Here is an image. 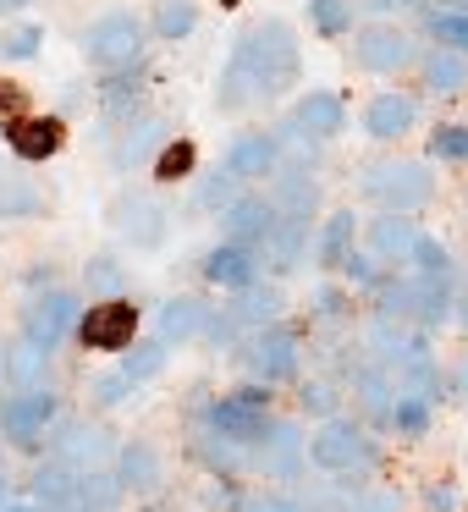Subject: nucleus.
I'll use <instances>...</instances> for the list:
<instances>
[{
    "label": "nucleus",
    "instance_id": "nucleus-1",
    "mask_svg": "<svg viewBox=\"0 0 468 512\" xmlns=\"http://www.w3.org/2000/svg\"><path fill=\"white\" fill-rule=\"evenodd\" d=\"M298 67H303L298 28L287 17H259V23H248L232 39V56H226L221 83H215V105L226 116H237V111L281 100L298 83Z\"/></svg>",
    "mask_w": 468,
    "mask_h": 512
},
{
    "label": "nucleus",
    "instance_id": "nucleus-2",
    "mask_svg": "<svg viewBox=\"0 0 468 512\" xmlns=\"http://www.w3.org/2000/svg\"><path fill=\"white\" fill-rule=\"evenodd\" d=\"M309 463L320 468V474L342 479V485L364 490L358 479L375 474L380 446H375V435H369L364 419H353V413H331V419H320L309 430Z\"/></svg>",
    "mask_w": 468,
    "mask_h": 512
},
{
    "label": "nucleus",
    "instance_id": "nucleus-3",
    "mask_svg": "<svg viewBox=\"0 0 468 512\" xmlns=\"http://www.w3.org/2000/svg\"><path fill=\"white\" fill-rule=\"evenodd\" d=\"M270 419H276V413H270V386H259V380H248V386H237V391H221V397H204L199 413H193V424L248 446V452H254V441L265 435Z\"/></svg>",
    "mask_w": 468,
    "mask_h": 512
},
{
    "label": "nucleus",
    "instance_id": "nucleus-4",
    "mask_svg": "<svg viewBox=\"0 0 468 512\" xmlns=\"http://www.w3.org/2000/svg\"><path fill=\"white\" fill-rule=\"evenodd\" d=\"M144 39H149V23L138 12H127V6H116V12L94 17L89 28H83L78 50L83 61H89L94 72H127L144 61Z\"/></svg>",
    "mask_w": 468,
    "mask_h": 512
},
{
    "label": "nucleus",
    "instance_id": "nucleus-5",
    "mask_svg": "<svg viewBox=\"0 0 468 512\" xmlns=\"http://www.w3.org/2000/svg\"><path fill=\"white\" fill-rule=\"evenodd\" d=\"M358 188H364L380 210H397V215H413L435 199L430 160H380V166H364Z\"/></svg>",
    "mask_w": 468,
    "mask_h": 512
},
{
    "label": "nucleus",
    "instance_id": "nucleus-6",
    "mask_svg": "<svg viewBox=\"0 0 468 512\" xmlns=\"http://www.w3.org/2000/svg\"><path fill=\"white\" fill-rule=\"evenodd\" d=\"M243 369L248 380H259V386H287V380L303 375V336L292 331L287 320L276 325H259V331H248L243 342Z\"/></svg>",
    "mask_w": 468,
    "mask_h": 512
},
{
    "label": "nucleus",
    "instance_id": "nucleus-7",
    "mask_svg": "<svg viewBox=\"0 0 468 512\" xmlns=\"http://www.w3.org/2000/svg\"><path fill=\"white\" fill-rule=\"evenodd\" d=\"M56 424H61V397L50 386H28L0 402V441L17 446V452H39V441H50Z\"/></svg>",
    "mask_w": 468,
    "mask_h": 512
},
{
    "label": "nucleus",
    "instance_id": "nucleus-8",
    "mask_svg": "<svg viewBox=\"0 0 468 512\" xmlns=\"http://www.w3.org/2000/svg\"><path fill=\"white\" fill-rule=\"evenodd\" d=\"M138 325H144V309H138L133 298H100L83 309L78 320V342L83 353H127V347L138 342Z\"/></svg>",
    "mask_w": 468,
    "mask_h": 512
},
{
    "label": "nucleus",
    "instance_id": "nucleus-9",
    "mask_svg": "<svg viewBox=\"0 0 468 512\" xmlns=\"http://www.w3.org/2000/svg\"><path fill=\"white\" fill-rule=\"evenodd\" d=\"M78 320H83V292L78 287H61V281H56V287H45V292H34V298H28L23 336H28V342H39L45 353H56V347L78 331Z\"/></svg>",
    "mask_w": 468,
    "mask_h": 512
},
{
    "label": "nucleus",
    "instance_id": "nucleus-10",
    "mask_svg": "<svg viewBox=\"0 0 468 512\" xmlns=\"http://www.w3.org/2000/svg\"><path fill=\"white\" fill-rule=\"evenodd\" d=\"M309 468V435L298 419H270L265 435L254 441V474L276 479V485H298Z\"/></svg>",
    "mask_w": 468,
    "mask_h": 512
},
{
    "label": "nucleus",
    "instance_id": "nucleus-11",
    "mask_svg": "<svg viewBox=\"0 0 468 512\" xmlns=\"http://www.w3.org/2000/svg\"><path fill=\"white\" fill-rule=\"evenodd\" d=\"M50 457L67 468H111L116 463V435L100 419H61L50 430Z\"/></svg>",
    "mask_w": 468,
    "mask_h": 512
},
{
    "label": "nucleus",
    "instance_id": "nucleus-12",
    "mask_svg": "<svg viewBox=\"0 0 468 512\" xmlns=\"http://www.w3.org/2000/svg\"><path fill=\"white\" fill-rule=\"evenodd\" d=\"M353 61L364 72L391 78V72H402V67L419 61V45H413V34H408V28H397V23H369V28H358V34H353Z\"/></svg>",
    "mask_w": 468,
    "mask_h": 512
},
{
    "label": "nucleus",
    "instance_id": "nucleus-13",
    "mask_svg": "<svg viewBox=\"0 0 468 512\" xmlns=\"http://www.w3.org/2000/svg\"><path fill=\"white\" fill-rule=\"evenodd\" d=\"M111 226L122 232V243H133V248H160L171 232V215H166V204L149 199V193H116Z\"/></svg>",
    "mask_w": 468,
    "mask_h": 512
},
{
    "label": "nucleus",
    "instance_id": "nucleus-14",
    "mask_svg": "<svg viewBox=\"0 0 468 512\" xmlns=\"http://www.w3.org/2000/svg\"><path fill=\"white\" fill-rule=\"evenodd\" d=\"M61 144H67V116L61 111H28L17 122H6V149L17 160H28V166L61 155Z\"/></svg>",
    "mask_w": 468,
    "mask_h": 512
},
{
    "label": "nucleus",
    "instance_id": "nucleus-15",
    "mask_svg": "<svg viewBox=\"0 0 468 512\" xmlns=\"http://www.w3.org/2000/svg\"><path fill=\"white\" fill-rule=\"evenodd\" d=\"M276 221H281V215H276V204H270L265 188H259V193H237V199L221 210V237L259 254V248H265V237L276 232Z\"/></svg>",
    "mask_w": 468,
    "mask_h": 512
},
{
    "label": "nucleus",
    "instance_id": "nucleus-16",
    "mask_svg": "<svg viewBox=\"0 0 468 512\" xmlns=\"http://www.w3.org/2000/svg\"><path fill=\"white\" fill-rule=\"evenodd\" d=\"M314 226L320 221H292V215H281L276 232L259 248V270H270V276H298L314 259Z\"/></svg>",
    "mask_w": 468,
    "mask_h": 512
},
{
    "label": "nucleus",
    "instance_id": "nucleus-17",
    "mask_svg": "<svg viewBox=\"0 0 468 512\" xmlns=\"http://www.w3.org/2000/svg\"><path fill=\"white\" fill-rule=\"evenodd\" d=\"M265 193L276 204V215H292V221H314L320 215V177H314V166L281 160V171L265 182Z\"/></svg>",
    "mask_w": 468,
    "mask_h": 512
},
{
    "label": "nucleus",
    "instance_id": "nucleus-18",
    "mask_svg": "<svg viewBox=\"0 0 468 512\" xmlns=\"http://www.w3.org/2000/svg\"><path fill=\"white\" fill-rule=\"evenodd\" d=\"M353 402H358V419L375 424V430H391V408H397V380H391L386 364H375V358H364V364H353Z\"/></svg>",
    "mask_w": 468,
    "mask_h": 512
},
{
    "label": "nucleus",
    "instance_id": "nucleus-19",
    "mask_svg": "<svg viewBox=\"0 0 468 512\" xmlns=\"http://www.w3.org/2000/svg\"><path fill=\"white\" fill-rule=\"evenodd\" d=\"M413 122H419V100H413L408 89H380L375 100L364 105V133L375 138V144H397V138H408Z\"/></svg>",
    "mask_w": 468,
    "mask_h": 512
},
{
    "label": "nucleus",
    "instance_id": "nucleus-20",
    "mask_svg": "<svg viewBox=\"0 0 468 512\" xmlns=\"http://www.w3.org/2000/svg\"><path fill=\"white\" fill-rule=\"evenodd\" d=\"M221 166L237 171L243 182H270L281 171V144L276 133H237L232 144L221 149Z\"/></svg>",
    "mask_w": 468,
    "mask_h": 512
},
{
    "label": "nucleus",
    "instance_id": "nucleus-21",
    "mask_svg": "<svg viewBox=\"0 0 468 512\" xmlns=\"http://www.w3.org/2000/svg\"><path fill=\"white\" fill-rule=\"evenodd\" d=\"M199 270H204V281H210V287H221V292H243L248 281L265 276V270H259V254H254V248L226 243V237H221L215 248H204Z\"/></svg>",
    "mask_w": 468,
    "mask_h": 512
},
{
    "label": "nucleus",
    "instance_id": "nucleus-22",
    "mask_svg": "<svg viewBox=\"0 0 468 512\" xmlns=\"http://www.w3.org/2000/svg\"><path fill=\"white\" fill-rule=\"evenodd\" d=\"M111 468L127 485V496H160V485H166V457H160L149 441H122Z\"/></svg>",
    "mask_w": 468,
    "mask_h": 512
},
{
    "label": "nucleus",
    "instance_id": "nucleus-23",
    "mask_svg": "<svg viewBox=\"0 0 468 512\" xmlns=\"http://www.w3.org/2000/svg\"><path fill=\"white\" fill-rule=\"evenodd\" d=\"M166 144H171V122H166V116H133V122H127V133L116 138L111 160H116L122 171H133V166H155Z\"/></svg>",
    "mask_w": 468,
    "mask_h": 512
},
{
    "label": "nucleus",
    "instance_id": "nucleus-24",
    "mask_svg": "<svg viewBox=\"0 0 468 512\" xmlns=\"http://www.w3.org/2000/svg\"><path fill=\"white\" fill-rule=\"evenodd\" d=\"M204 325H210V303L193 298V292H177V298H166V303H160V314H155V336H160L166 347L199 342Z\"/></svg>",
    "mask_w": 468,
    "mask_h": 512
},
{
    "label": "nucleus",
    "instance_id": "nucleus-25",
    "mask_svg": "<svg viewBox=\"0 0 468 512\" xmlns=\"http://www.w3.org/2000/svg\"><path fill=\"white\" fill-rule=\"evenodd\" d=\"M369 226V254L380 259V265H408L413 259V243H419V221L413 215H397V210H380Z\"/></svg>",
    "mask_w": 468,
    "mask_h": 512
},
{
    "label": "nucleus",
    "instance_id": "nucleus-26",
    "mask_svg": "<svg viewBox=\"0 0 468 512\" xmlns=\"http://www.w3.org/2000/svg\"><path fill=\"white\" fill-rule=\"evenodd\" d=\"M457 276H419L413 270V325L419 331H441L457 320Z\"/></svg>",
    "mask_w": 468,
    "mask_h": 512
},
{
    "label": "nucleus",
    "instance_id": "nucleus-27",
    "mask_svg": "<svg viewBox=\"0 0 468 512\" xmlns=\"http://www.w3.org/2000/svg\"><path fill=\"white\" fill-rule=\"evenodd\" d=\"M287 122H298L309 138L331 144V138L347 127V105H342V94H331V89H309V94H298V105H292Z\"/></svg>",
    "mask_w": 468,
    "mask_h": 512
},
{
    "label": "nucleus",
    "instance_id": "nucleus-28",
    "mask_svg": "<svg viewBox=\"0 0 468 512\" xmlns=\"http://www.w3.org/2000/svg\"><path fill=\"white\" fill-rule=\"evenodd\" d=\"M28 490L45 512H78V468L56 463V457H39L34 474H28Z\"/></svg>",
    "mask_w": 468,
    "mask_h": 512
},
{
    "label": "nucleus",
    "instance_id": "nucleus-29",
    "mask_svg": "<svg viewBox=\"0 0 468 512\" xmlns=\"http://www.w3.org/2000/svg\"><path fill=\"white\" fill-rule=\"evenodd\" d=\"M353 248H358V215L353 210H331L314 226V265H320L325 276H336Z\"/></svg>",
    "mask_w": 468,
    "mask_h": 512
},
{
    "label": "nucleus",
    "instance_id": "nucleus-30",
    "mask_svg": "<svg viewBox=\"0 0 468 512\" xmlns=\"http://www.w3.org/2000/svg\"><path fill=\"white\" fill-rule=\"evenodd\" d=\"M226 309L243 320V331H259V325H276L281 314H287V298H281L276 281L259 276V281H248L243 292H232V303H226Z\"/></svg>",
    "mask_w": 468,
    "mask_h": 512
},
{
    "label": "nucleus",
    "instance_id": "nucleus-31",
    "mask_svg": "<svg viewBox=\"0 0 468 512\" xmlns=\"http://www.w3.org/2000/svg\"><path fill=\"white\" fill-rule=\"evenodd\" d=\"M419 72H424V89H430V94H463L468 89V56H463V50L430 45L419 56Z\"/></svg>",
    "mask_w": 468,
    "mask_h": 512
},
{
    "label": "nucleus",
    "instance_id": "nucleus-32",
    "mask_svg": "<svg viewBox=\"0 0 468 512\" xmlns=\"http://www.w3.org/2000/svg\"><path fill=\"white\" fill-rule=\"evenodd\" d=\"M127 501V485L116 468H83L78 474V512H116Z\"/></svg>",
    "mask_w": 468,
    "mask_h": 512
},
{
    "label": "nucleus",
    "instance_id": "nucleus-33",
    "mask_svg": "<svg viewBox=\"0 0 468 512\" xmlns=\"http://www.w3.org/2000/svg\"><path fill=\"white\" fill-rule=\"evenodd\" d=\"M105 89H100V105H105V116H116V122H133V111H138V100H144V72L138 67H127V72H105Z\"/></svg>",
    "mask_w": 468,
    "mask_h": 512
},
{
    "label": "nucleus",
    "instance_id": "nucleus-34",
    "mask_svg": "<svg viewBox=\"0 0 468 512\" xmlns=\"http://www.w3.org/2000/svg\"><path fill=\"white\" fill-rule=\"evenodd\" d=\"M45 215V193L34 188L28 177H0V221H39Z\"/></svg>",
    "mask_w": 468,
    "mask_h": 512
},
{
    "label": "nucleus",
    "instance_id": "nucleus-35",
    "mask_svg": "<svg viewBox=\"0 0 468 512\" xmlns=\"http://www.w3.org/2000/svg\"><path fill=\"white\" fill-rule=\"evenodd\" d=\"M309 314L320 325H331V331H347L353 325V287H336V281H320V287L309 292Z\"/></svg>",
    "mask_w": 468,
    "mask_h": 512
},
{
    "label": "nucleus",
    "instance_id": "nucleus-36",
    "mask_svg": "<svg viewBox=\"0 0 468 512\" xmlns=\"http://www.w3.org/2000/svg\"><path fill=\"white\" fill-rule=\"evenodd\" d=\"M116 364L127 369V375L138 380V386H144V380H155V375H166V364H171V347L160 342V336H138L133 347H127L122 358H116Z\"/></svg>",
    "mask_w": 468,
    "mask_h": 512
},
{
    "label": "nucleus",
    "instance_id": "nucleus-37",
    "mask_svg": "<svg viewBox=\"0 0 468 512\" xmlns=\"http://www.w3.org/2000/svg\"><path fill=\"white\" fill-rule=\"evenodd\" d=\"M83 292H89L94 303H100V298H122V292H127L122 259H116V254H94L89 265H83Z\"/></svg>",
    "mask_w": 468,
    "mask_h": 512
},
{
    "label": "nucleus",
    "instance_id": "nucleus-38",
    "mask_svg": "<svg viewBox=\"0 0 468 512\" xmlns=\"http://www.w3.org/2000/svg\"><path fill=\"white\" fill-rule=\"evenodd\" d=\"M193 28H199V6H193V0H160L149 34L166 39V45H177V39H188Z\"/></svg>",
    "mask_w": 468,
    "mask_h": 512
},
{
    "label": "nucleus",
    "instance_id": "nucleus-39",
    "mask_svg": "<svg viewBox=\"0 0 468 512\" xmlns=\"http://www.w3.org/2000/svg\"><path fill=\"white\" fill-rule=\"evenodd\" d=\"M50 358H56V353H45L39 342H28V336H17V342H12V386H17V391H28V386H45V369H50Z\"/></svg>",
    "mask_w": 468,
    "mask_h": 512
},
{
    "label": "nucleus",
    "instance_id": "nucleus-40",
    "mask_svg": "<svg viewBox=\"0 0 468 512\" xmlns=\"http://www.w3.org/2000/svg\"><path fill=\"white\" fill-rule=\"evenodd\" d=\"M133 397H138V380L127 375L122 364H116V369H100V375L89 380V402H94V408H127Z\"/></svg>",
    "mask_w": 468,
    "mask_h": 512
},
{
    "label": "nucleus",
    "instance_id": "nucleus-41",
    "mask_svg": "<svg viewBox=\"0 0 468 512\" xmlns=\"http://www.w3.org/2000/svg\"><path fill=\"white\" fill-rule=\"evenodd\" d=\"M430 419H435V408L424 397H397V408H391V435H397V441H424V435H430Z\"/></svg>",
    "mask_w": 468,
    "mask_h": 512
},
{
    "label": "nucleus",
    "instance_id": "nucleus-42",
    "mask_svg": "<svg viewBox=\"0 0 468 512\" xmlns=\"http://www.w3.org/2000/svg\"><path fill=\"white\" fill-rule=\"evenodd\" d=\"M424 28H430V39H435V45L463 50V56H468V12H457V6H430Z\"/></svg>",
    "mask_w": 468,
    "mask_h": 512
},
{
    "label": "nucleus",
    "instance_id": "nucleus-43",
    "mask_svg": "<svg viewBox=\"0 0 468 512\" xmlns=\"http://www.w3.org/2000/svg\"><path fill=\"white\" fill-rule=\"evenodd\" d=\"M193 166H199L193 144H188V138H171V144L160 149V160H155L149 171H155V182H160V188H171V182H188V177H193Z\"/></svg>",
    "mask_w": 468,
    "mask_h": 512
},
{
    "label": "nucleus",
    "instance_id": "nucleus-44",
    "mask_svg": "<svg viewBox=\"0 0 468 512\" xmlns=\"http://www.w3.org/2000/svg\"><path fill=\"white\" fill-rule=\"evenodd\" d=\"M353 6H358V0H309V23H314V34H325V39L353 34Z\"/></svg>",
    "mask_w": 468,
    "mask_h": 512
},
{
    "label": "nucleus",
    "instance_id": "nucleus-45",
    "mask_svg": "<svg viewBox=\"0 0 468 512\" xmlns=\"http://www.w3.org/2000/svg\"><path fill=\"white\" fill-rule=\"evenodd\" d=\"M45 45V23H12L0 28V61H34Z\"/></svg>",
    "mask_w": 468,
    "mask_h": 512
},
{
    "label": "nucleus",
    "instance_id": "nucleus-46",
    "mask_svg": "<svg viewBox=\"0 0 468 512\" xmlns=\"http://www.w3.org/2000/svg\"><path fill=\"white\" fill-rule=\"evenodd\" d=\"M298 413L303 419H331V413H342V391L331 386V380H303L298 386Z\"/></svg>",
    "mask_w": 468,
    "mask_h": 512
},
{
    "label": "nucleus",
    "instance_id": "nucleus-47",
    "mask_svg": "<svg viewBox=\"0 0 468 512\" xmlns=\"http://www.w3.org/2000/svg\"><path fill=\"white\" fill-rule=\"evenodd\" d=\"M419 276H457V265H452V248L441 243V237H430V232H419V243H413V259H408Z\"/></svg>",
    "mask_w": 468,
    "mask_h": 512
},
{
    "label": "nucleus",
    "instance_id": "nucleus-48",
    "mask_svg": "<svg viewBox=\"0 0 468 512\" xmlns=\"http://www.w3.org/2000/svg\"><path fill=\"white\" fill-rule=\"evenodd\" d=\"M336 276H342L353 292H375V287H380V276H386V265H380V259L369 254V248H353V254L342 259V270H336Z\"/></svg>",
    "mask_w": 468,
    "mask_h": 512
},
{
    "label": "nucleus",
    "instance_id": "nucleus-49",
    "mask_svg": "<svg viewBox=\"0 0 468 512\" xmlns=\"http://www.w3.org/2000/svg\"><path fill=\"white\" fill-rule=\"evenodd\" d=\"M232 512H309L298 490H243Z\"/></svg>",
    "mask_w": 468,
    "mask_h": 512
},
{
    "label": "nucleus",
    "instance_id": "nucleus-50",
    "mask_svg": "<svg viewBox=\"0 0 468 512\" xmlns=\"http://www.w3.org/2000/svg\"><path fill=\"white\" fill-rule=\"evenodd\" d=\"M199 342H210L215 353H232V347L248 342V331H243V320H237L232 309H210V325H204Z\"/></svg>",
    "mask_w": 468,
    "mask_h": 512
},
{
    "label": "nucleus",
    "instance_id": "nucleus-51",
    "mask_svg": "<svg viewBox=\"0 0 468 512\" xmlns=\"http://www.w3.org/2000/svg\"><path fill=\"white\" fill-rule=\"evenodd\" d=\"M243 188H248V182L237 177V171L215 166L210 177L199 182V204H204V210H226V204H232V199H237V193H243Z\"/></svg>",
    "mask_w": 468,
    "mask_h": 512
},
{
    "label": "nucleus",
    "instance_id": "nucleus-52",
    "mask_svg": "<svg viewBox=\"0 0 468 512\" xmlns=\"http://www.w3.org/2000/svg\"><path fill=\"white\" fill-rule=\"evenodd\" d=\"M430 160H468V127L446 122L430 133Z\"/></svg>",
    "mask_w": 468,
    "mask_h": 512
},
{
    "label": "nucleus",
    "instance_id": "nucleus-53",
    "mask_svg": "<svg viewBox=\"0 0 468 512\" xmlns=\"http://www.w3.org/2000/svg\"><path fill=\"white\" fill-rule=\"evenodd\" d=\"M17 116H28V89L12 78H0V127L17 122Z\"/></svg>",
    "mask_w": 468,
    "mask_h": 512
},
{
    "label": "nucleus",
    "instance_id": "nucleus-54",
    "mask_svg": "<svg viewBox=\"0 0 468 512\" xmlns=\"http://www.w3.org/2000/svg\"><path fill=\"white\" fill-rule=\"evenodd\" d=\"M424 507H430V512H457V507H463V496H457L452 479H430V490H424Z\"/></svg>",
    "mask_w": 468,
    "mask_h": 512
},
{
    "label": "nucleus",
    "instance_id": "nucleus-55",
    "mask_svg": "<svg viewBox=\"0 0 468 512\" xmlns=\"http://www.w3.org/2000/svg\"><path fill=\"white\" fill-rule=\"evenodd\" d=\"M446 397H452V402H463V408H468V358L446 364Z\"/></svg>",
    "mask_w": 468,
    "mask_h": 512
},
{
    "label": "nucleus",
    "instance_id": "nucleus-56",
    "mask_svg": "<svg viewBox=\"0 0 468 512\" xmlns=\"http://www.w3.org/2000/svg\"><path fill=\"white\" fill-rule=\"evenodd\" d=\"M28 287L34 292H45V287H56V265H50V259H34V265H28Z\"/></svg>",
    "mask_w": 468,
    "mask_h": 512
},
{
    "label": "nucleus",
    "instance_id": "nucleus-57",
    "mask_svg": "<svg viewBox=\"0 0 468 512\" xmlns=\"http://www.w3.org/2000/svg\"><path fill=\"white\" fill-rule=\"evenodd\" d=\"M364 12H375V17H386V12H402V6H419V0H358Z\"/></svg>",
    "mask_w": 468,
    "mask_h": 512
},
{
    "label": "nucleus",
    "instance_id": "nucleus-58",
    "mask_svg": "<svg viewBox=\"0 0 468 512\" xmlns=\"http://www.w3.org/2000/svg\"><path fill=\"white\" fill-rule=\"evenodd\" d=\"M0 380H12V342L0 336Z\"/></svg>",
    "mask_w": 468,
    "mask_h": 512
},
{
    "label": "nucleus",
    "instance_id": "nucleus-59",
    "mask_svg": "<svg viewBox=\"0 0 468 512\" xmlns=\"http://www.w3.org/2000/svg\"><path fill=\"white\" fill-rule=\"evenodd\" d=\"M0 512H45V507H39V501H6Z\"/></svg>",
    "mask_w": 468,
    "mask_h": 512
},
{
    "label": "nucleus",
    "instance_id": "nucleus-60",
    "mask_svg": "<svg viewBox=\"0 0 468 512\" xmlns=\"http://www.w3.org/2000/svg\"><path fill=\"white\" fill-rule=\"evenodd\" d=\"M457 325H463V331H468V287L457 292Z\"/></svg>",
    "mask_w": 468,
    "mask_h": 512
},
{
    "label": "nucleus",
    "instance_id": "nucleus-61",
    "mask_svg": "<svg viewBox=\"0 0 468 512\" xmlns=\"http://www.w3.org/2000/svg\"><path fill=\"white\" fill-rule=\"evenodd\" d=\"M6 496H12V479H6V463H0V507H6Z\"/></svg>",
    "mask_w": 468,
    "mask_h": 512
},
{
    "label": "nucleus",
    "instance_id": "nucleus-62",
    "mask_svg": "<svg viewBox=\"0 0 468 512\" xmlns=\"http://www.w3.org/2000/svg\"><path fill=\"white\" fill-rule=\"evenodd\" d=\"M28 0H0V12H23Z\"/></svg>",
    "mask_w": 468,
    "mask_h": 512
},
{
    "label": "nucleus",
    "instance_id": "nucleus-63",
    "mask_svg": "<svg viewBox=\"0 0 468 512\" xmlns=\"http://www.w3.org/2000/svg\"><path fill=\"white\" fill-rule=\"evenodd\" d=\"M441 6H457V12H468V0H441Z\"/></svg>",
    "mask_w": 468,
    "mask_h": 512
}]
</instances>
